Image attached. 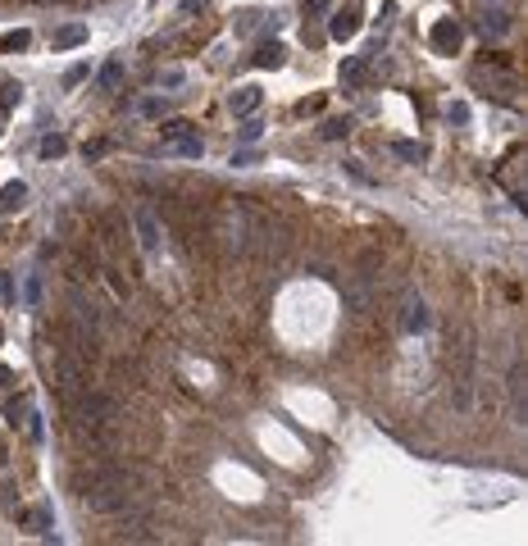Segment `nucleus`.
Segmentation results:
<instances>
[{
    "label": "nucleus",
    "instance_id": "393cba45",
    "mask_svg": "<svg viewBox=\"0 0 528 546\" xmlns=\"http://www.w3.org/2000/svg\"><path fill=\"white\" fill-rule=\"evenodd\" d=\"M78 82H87V64H73V69L64 73V87H78Z\"/></svg>",
    "mask_w": 528,
    "mask_h": 546
},
{
    "label": "nucleus",
    "instance_id": "c756f323",
    "mask_svg": "<svg viewBox=\"0 0 528 546\" xmlns=\"http://www.w3.org/2000/svg\"><path fill=\"white\" fill-rule=\"evenodd\" d=\"M142 114H150V118L164 114V101H142Z\"/></svg>",
    "mask_w": 528,
    "mask_h": 546
},
{
    "label": "nucleus",
    "instance_id": "4be33fe9",
    "mask_svg": "<svg viewBox=\"0 0 528 546\" xmlns=\"http://www.w3.org/2000/svg\"><path fill=\"white\" fill-rule=\"evenodd\" d=\"M118 78H123V64H118V60H110V64L101 69V87H105V91H114V87H118Z\"/></svg>",
    "mask_w": 528,
    "mask_h": 546
},
{
    "label": "nucleus",
    "instance_id": "6e6552de",
    "mask_svg": "<svg viewBox=\"0 0 528 546\" xmlns=\"http://www.w3.org/2000/svg\"><path fill=\"white\" fill-rule=\"evenodd\" d=\"M364 78H369V55L342 60V87H364Z\"/></svg>",
    "mask_w": 528,
    "mask_h": 546
},
{
    "label": "nucleus",
    "instance_id": "bb28decb",
    "mask_svg": "<svg viewBox=\"0 0 528 546\" xmlns=\"http://www.w3.org/2000/svg\"><path fill=\"white\" fill-rule=\"evenodd\" d=\"M332 9V0H305V14H315V18H323Z\"/></svg>",
    "mask_w": 528,
    "mask_h": 546
},
{
    "label": "nucleus",
    "instance_id": "b1692460",
    "mask_svg": "<svg viewBox=\"0 0 528 546\" xmlns=\"http://www.w3.org/2000/svg\"><path fill=\"white\" fill-rule=\"evenodd\" d=\"M446 118H451V123H469V105H465V101L446 105Z\"/></svg>",
    "mask_w": 528,
    "mask_h": 546
},
{
    "label": "nucleus",
    "instance_id": "aec40b11",
    "mask_svg": "<svg viewBox=\"0 0 528 546\" xmlns=\"http://www.w3.org/2000/svg\"><path fill=\"white\" fill-rule=\"evenodd\" d=\"M32 46V32L28 28H18V32H9V37L5 41H0V50H9V55H14V50H28Z\"/></svg>",
    "mask_w": 528,
    "mask_h": 546
},
{
    "label": "nucleus",
    "instance_id": "7ed1b4c3",
    "mask_svg": "<svg viewBox=\"0 0 528 546\" xmlns=\"http://www.w3.org/2000/svg\"><path fill=\"white\" fill-rule=\"evenodd\" d=\"M360 14H364V0H347V5L328 18V37L332 41H351L355 32H360Z\"/></svg>",
    "mask_w": 528,
    "mask_h": 546
},
{
    "label": "nucleus",
    "instance_id": "0eeeda50",
    "mask_svg": "<svg viewBox=\"0 0 528 546\" xmlns=\"http://www.w3.org/2000/svg\"><path fill=\"white\" fill-rule=\"evenodd\" d=\"M105 414H114V401H110V396H101V391H87V396L78 401V419H87V423H101Z\"/></svg>",
    "mask_w": 528,
    "mask_h": 546
},
{
    "label": "nucleus",
    "instance_id": "f3484780",
    "mask_svg": "<svg viewBox=\"0 0 528 546\" xmlns=\"http://www.w3.org/2000/svg\"><path fill=\"white\" fill-rule=\"evenodd\" d=\"M23 523H32L37 533H50V528H55V515H50L46 506H37V510H28V515H23Z\"/></svg>",
    "mask_w": 528,
    "mask_h": 546
},
{
    "label": "nucleus",
    "instance_id": "cd10ccee",
    "mask_svg": "<svg viewBox=\"0 0 528 546\" xmlns=\"http://www.w3.org/2000/svg\"><path fill=\"white\" fill-rule=\"evenodd\" d=\"M37 301H41V278L32 273V278H28V305H37Z\"/></svg>",
    "mask_w": 528,
    "mask_h": 546
},
{
    "label": "nucleus",
    "instance_id": "9b49d317",
    "mask_svg": "<svg viewBox=\"0 0 528 546\" xmlns=\"http://www.w3.org/2000/svg\"><path fill=\"white\" fill-rule=\"evenodd\" d=\"M478 28H483V37H488V32H492V37H501V32H510V14L492 5V9H483V23Z\"/></svg>",
    "mask_w": 528,
    "mask_h": 546
},
{
    "label": "nucleus",
    "instance_id": "2eb2a0df",
    "mask_svg": "<svg viewBox=\"0 0 528 546\" xmlns=\"http://www.w3.org/2000/svg\"><path fill=\"white\" fill-rule=\"evenodd\" d=\"M18 96H23V87H18V82H0V123H5V114L18 105Z\"/></svg>",
    "mask_w": 528,
    "mask_h": 546
},
{
    "label": "nucleus",
    "instance_id": "473e14b6",
    "mask_svg": "<svg viewBox=\"0 0 528 546\" xmlns=\"http://www.w3.org/2000/svg\"><path fill=\"white\" fill-rule=\"evenodd\" d=\"M0 337H5V333H0Z\"/></svg>",
    "mask_w": 528,
    "mask_h": 546
},
{
    "label": "nucleus",
    "instance_id": "f03ea898",
    "mask_svg": "<svg viewBox=\"0 0 528 546\" xmlns=\"http://www.w3.org/2000/svg\"><path fill=\"white\" fill-rule=\"evenodd\" d=\"M128 501H133V496H128L118 483H91L87 491H82V506L96 510V515H114V510H123Z\"/></svg>",
    "mask_w": 528,
    "mask_h": 546
},
{
    "label": "nucleus",
    "instance_id": "6ab92c4d",
    "mask_svg": "<svg viewBox=\"0 0 528 546\" xmlns=\"http://www.w3.org/2000/svg\"><path fill=\"white\" fill-rule=\"evenodd\" d=\"M28 410H32V401H28V396L5 401V419H9V423H23V419H28Z\"/></svg>",
    "mask_w": 528,
    "mask_h": 546
},
{
    "label": "nucleus",
    "instance_id": "a878e982",
    "mask_svg": "<svg viewBox=\"0 0 528 546\" xmlns=\"http://www.w3.org/2000/svg\"><path fill=\"white\" fill-rule=\"evenodd\" d=\"M178 9H182V14H187V18H191V14H206V9H210V0H182V5H178Z\"/></svg>",
    "mask_w": 528,
    "mask_h": 546
},
{
    "label": "nucleus",
    "instance_id": "412c9836",
    "mask_svg": "<svg viewBox=\"0 0 528 546\" xmlns=\"http://www.w3.org/2000/svg\"><path fill=\"white\" fill-rule=\"evenodd\" d=\"M392 150H396L401 160H410V164L424 160V146H419V141H392Z\"/></svg>",
    "mask_w": 528,
    "mask_h": 546
},
{
    "label": "nucleus",
    "instance_id": "4468645a",
    "mask_svg": "<svg viewBox=\"0 0 528 546\" xmlns=\"http://www.w3.org/2000/svg\"><path fill=\"white\" fill-rule=\"evenodd\" d=\"M342 296H347L351 314H364V310H369V291H364L360 282H347V287H342Z\"/></svg>",
    "mask_w": 528,
    "mask_h": 546
},
{
    "label": "nucleus",
    "instance_id": "5701e85b",
    "mask_svg": "<svg viewBox=\"0 0 528 546\" xmlns=\"http://www.w3.org/2000/svg\"><path fill=\"white\" fill-rule=\"evenodd\" d=\"M64 150H69V141H64V137H46V141H41V155H46V160H60Z\"/></svg>",
    "mask_w": 528,
    "mask_h": 546
},
{
    "label": "nucleus",
    "instance_id": "c85d7f7f",
    "mask_svg": "<svg viewBox=\"0 0 528 546\" xmlns=\"http://www.w3.org/2000/svg\"><path fill=\"white\" fill-rule=\"evenodd\" d=\"M105 150H110V141H91V146H87V160H101Z\"/></svg>",
    "mask_w": 528,
    "mask_h": 546
},
{
    "label": "nucleus",
    "instance_id": "9d476101",
    "mask_svg": "<svg viewBox=\"0 0 528 546\" xmlns=\"http://www.w3.org/2000/svg\"><path fill=\"white\" fill-rule=\"evenodd\" d=\"M82 41H87V23H64V28H55V32H50V46H55V50L82 46Z\"/></svg>",
    "mask_w": 528,
    "mask_h": 546
},
{
    "label": "nucleus",
    "instance_id": "f257e3e1",
    "mask_svg": "<svg viewBox=\"0 0 528 546\" xmlns=\"http://www.w3.org/2000/svg\"><path fill=\"white\" fill-rule=\"evenodd\" d=\"M164 141H169V150L182 160H201L206 155V141H201V133L191 123H182V118H169L164 123Z\"/></svg>",
    "mask_w": 528,
    "mask_h": 546
},
{
    "label": "nucleus",
    "instance_id": "39448f33",
    "mask_svg": "<svg viewBox=\"0 0 528 546\" xmlns=\"http://www.w3.org/2000/svg\"><path fill=\"white\" fill-rule=\"evenodd\" d=\"M137 246H142L146 255H159V246H164V237H159V218H155V210H137Z\"/></svg>",
    "mask_w": 528,
    "mask_h": 546
},
{
    "label": "nucleus",
    "instance_id": "2f4dec72",
    "mask_svg": "<svg viewBox=\"0 0 528 546\" xmlns=\"http://www.w3.org/2000/svg\"><path fill=\"white\" fill-rule=\"evenodd\" d=\"M5 296H14V287H9V278L0 273V301H5Z\"/></svg>",
    "mask_w": 528,
    "mask_h": 546
},
{
    "label": "nucleus",
    "instance_id": "7c9ffc66",
    "mask_svg": "<svg viewBox=\"0 0 528 546\" xmlns=\"http://www.w3.org/2000/svg\"><path fill=\"white\" fill-rule=\"evenodd\" d=\"M9 378H14V374H9V369L0 364V396H5V391H9Z\"/></svg>",
    "mask_w": 528,
    "mask_h": 546
},
{
    "label": "nucleus",
    "instance_id": "1a4fd4ad",
    "mask_svg": "<svg viewBox=\"0 0 528 546\" xmlns=\"http://www.w3.org/2000/svg\"><path fill=\"white\" fill-rule=\"evenodd\" d=\"M23 205H28V182H5V187H0V210H5V214H18V210H23Z\"/></svg>",
    "mask_w": 528,
    "mask_h": 546
},
{
    "label": "nucleus",
    "instance_id": "423d86ee",
    "mask_svg": "<svg viewBox=\"0 0 528 546\" xmlns=\"http://www.w3.org/2000/svg\"><path fill=\"white\" fill-rule=\"evenodd\" d=\"M260 105H264V91H260V87H251V82H246V87H237V91L228 96V109H232V118H251V114H255Z\"/></svg>",
    "mask_w": 528,
    "mask_h": 546
},
{
    "label": "nucleus",
    "instance_id": "a211bd4d",
    "mask_svg": "<svg viewBox=\"0 0 528 546\" xmlns=\"http://www.w3.org/2000/svg\"><path fill=\"white\" fill-rule=\"evenodd\" d=\"M347 133H351V118H323V128H319L323 141H337V137H347Z\"/></svg>",
    "mask_w": 528,
    "mask_h": 546
},
{
    "label": "nucleus",
    "instance_id": "20e7f679",
    "mask_svg": "<svg viewBox=\"0 0 528 546\" xmlns=\"http://www.w3.org/2000/svg\"><path fill=\"white\" fill-rule=\"evenodd\" d=\"M428 41H433L437 55H456L460 41H465V28H460V18H437L433 32H428Z\"/></svg>",
    "mask_w": 528,
    "mask_h": 546
},
{
    "label": "nucleus",
    "instance_id": "dca6fc26",
    "mask_svg": "<svg viewBox=\"0 0 528 546\" xmlns=\"http://www.w3.org/2000/svg\"><path fill=\"white\" fill-rule=\"evenodd\" d=\"M260 133H264V123L260 118H242V128H237V141H242V146H255V141H260Z\"/></svg>",
    "mask_w": 528,
    "mask_h": 546
},
{
    "label": "nucleus",
    "instance_id": "f8f14e48",
    "mask_svg": "<svg viewBox=\"0 0 528 546\" xmlns=\"http://www.w3.org/2000/svg\"><path fill=\"white\" fill-rule=\"evenodd\" d=\"M255 69H278V64H283V46H278V41H269V46H260L255 50Z\"/></svg>",
    "mask_w": 528,
    "mask_h": 546
},
{
    "label": "nucleus",
    "instance_id": "ddd939ff",
    "mask_svg": "<svg viewBox=\"0 0 528 546\" xmlns=\"http://www.w3.org/2000/svg\"><path fill=\"white\" fill-rule=\"evenodd\" d=\"M401 323H405V333H424V323H428L424 305H419V301H405V314H401Z\"/></svg>",
    "mask_w": 528,
    "mask_h": 546
}]
</instances>
